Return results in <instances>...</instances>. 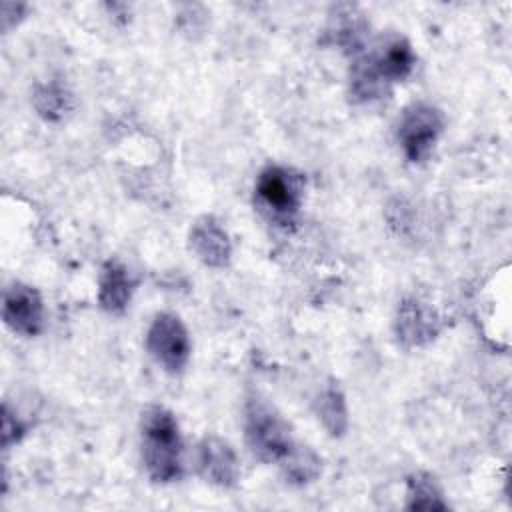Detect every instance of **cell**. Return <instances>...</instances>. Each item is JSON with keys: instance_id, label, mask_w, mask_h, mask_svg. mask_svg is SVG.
Here are the masks:
<instances>
[{"instance_id": "1", "label": "cell", "mask_w": 512, "mask_h": 512, "mask_svg": "<svg viewBox=\"0 0 512 512\" xmlns=\"http://www.w3.org/2000/svg\"><path fill=\"white\" fill-rule=\"evenodd\" d=\"M142 460L154 482H176L184 472L182 436L172 412L162 406H148L140 420Z\"/></svg>"}, {"instance_id": "2", "label": "cell", "mask_w": 512, "mask_h": 512, "mask_svg": "<svg viewBox=\"0 0 512 512\" xmlns=\"http://www.w3.org/2000/svg\"><path fill=\"white\" fill-rule=\"evenodd\" d=\"M246 442L250 452L264 462L282 460L294 446L284 418L258 398L246 404Z\"/></svg>"}, {"instance_id": "3", "label": "cell", "mask_w": 512, "mask_h": 512, "mask_svg": "<svg viewBox=\"0 0 512 512\" xmlns=\"http://www.w3.org/2000/svg\"><path fill=\"white\" fill-rule=\"evenodd\" d=\"M302 192V176L284 166H268L256 182L258 204L278 224L292 222L300 210Z\"/></svg>"}, {"instance_id": "4", "label": "cell", "mask_w": 512, "mask_h": 512, "mask_svg": "<svg viewBox=\"0 0 512 512\" xmlns=\"http://www.w3.org/2000/svg\"><path fill=\"white\" fill-rule=\"evenodd\" d=\"M146 348L166 372H180L190 358V338L180 318L170 312L158 314L148 328Z\"/></svg>"}, {"instance_id": "5", "label": "cell", "mask_w": 512, "mask_h": 512, "mask_svg": "<svg viewBox=\"0 0 512 512\" xmlns=\"http://www.w3.org/2000/svg\"><path fill=\"white\" fill-rule=\"evenodd\" d=\"M442 114L430 104H412L398 122V140L410 162H422L430 156L440 132Z\"/></svg>"}, {"instance_id": "6", "label": "cell", "mask_w": 512, "mask_h": 512, "mask_svg": "<svg viewBox=\"0 0 512 512\" xmlns=\"http://www.w3.org/2000/svg\"><path fill=\"white\" fill-rule=\"evenodd\" d=\"M198 470L206 482L220 488L236 486L240 478V464L228 442L210 436L198 444Z\"/></svg>"}, {"instance_id": "7", "label": "cell", "mask_w": 512, "mask_h": 512, "mask_svg": "<svg viewBox=\"0 0 512 512\" xmlns=\"http://www.w3.org/2000/svg\"><path fill=\"white\" fill-rule=\"evenodd\" d=\"M4 320L18 334H38L44 322V306L40 294L30 286H12L4 298Z\"/></svg>"}, {"instance_id": "8", "label": "cell", "mask_w": 512, "mask_h": 512, "mask_svg": "<svg viewBox=\"0 0 512 512\" xmlns=\"http://www.w3.org/2000/svg\"><path fill=\"white\" fill-rule=\"evenodd\" d=\"M190 246L208 266H224L230 260L228 234L212 216H204L192 226Z\"/></svg>"}, {"instance_id": "9", "label": "cell", "mask_w": 512, "mask_h": 512, "mask_svg": "<svg viewBox=\"0 0 512 512\" xmlns=\"http://www.w3.org/2000/svg\"><path fill=\"white\" fill-rule=\"evenodd\" d=\"M368 58L386 84L406 78L414 68V52L404 38L388 40L378 54Z\"/></svg>"}, {"instance_id": "10", "label": "cell", "mask_w": 512, "mask_h": 512, "mask_svg": "<svg viewBox=\"0 0 512 512\" xmlns=\"http://www.w3.org/2000/svg\"><path fill=\"white\" fill-rule=\"evenodd\" d=\"M132 296L128 270L118 262H108L100 278V304L108 312H122Z\"/></svg>"}, {"instance_id": "11", "label": "cell", "mask_w": 512, "mask_h": 512, "mask_svg": "<svg viewBox=\"0 0 512 512\" xmlns=\"http://www.w3.org/2000/svg\"><path fill=\"white\" fill-rule=\"evenodd\" d=\"M434 324V314H430L418 300L404 302L402 308L398 310V336L408 344H422L430 340L432 334L436 332Z\"/></svg>"}, {"instance_id": "12", "label": "cell", "mask_w": 512, "mask_h": 512, "mask_svg": "<svg viewBox=\"0 0 512 512\" xmlns=\"http://www.w3.org/2000/svg\"><path fill=\"white\" fill-rule=\"evenodd\" d=\"M280 462L286 478L296 484L312 482L320 474V458L306 446H292Z\"/></svg>"}, {"instance_id": "13", "label": "cell", "mask_w": 512, "mask_h": 512, "mask_svg": "<svg viewBox=\"0 0 512 512\" xmlns=\"http://www.w3.org/2000/svg\"><path fill=\"white\" fill-rule=\"evenodd\" d=\"M316 412L322 424L330 430L332 436H340L346 430L348 416H346V402L342 392L336 386H328L316 402Z\"/></svg>"}, {"instance_id": "14", "label": "cell", "mask_w": 512, "mask_h": 512, "mask_svg": "<svg viewBox=\"0 0 512 512\" xmlns=\"http://www.w3.org/2000/svg\"><path fill=\"white\" fill-rule=\"evenodd\" d=\"M408 508L412 510H436L446 508L442 492L436 486L434 478L428 474H416L408 482Z\"/></svg>"}, {"instance_id": "15", "label": "cell", "mask_w": 512, "mask_h": 512, "mask_svg": "<svg viewBox=\"0 0 512 512\" xmlns=\"http://www.w3.org/2000/svg\"><path fill=\"white\" fill-rule=\"evenodd\" d=\"M36 100H38V110H40V114L42 116H46V118H56V116H60L62 112H64V108H66V96L62 94V90H58V88H44V90H40L38 92V96H36Z\"/></svg>"}]
</instances>
